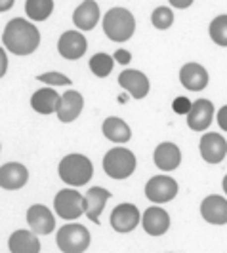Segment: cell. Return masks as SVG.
I'll return each instance as SVG.
<instances>
[{
  "label": "cell",
  "instance_id": "cell-1",
  "mask_svg": "<svg viewBox=\"0 0 227 253\" xmlns=\"http://www.w3.org/2000/svg\"><path fill=\"white\" fill-rule=\"evenodd\" d=\"M2 44H4L6 51H10L13 55H19V57H25V55H31V53H35L38 50V46H40V31L29 19L13 17L4 27Z\"/></svg>",
  "mask_w": 227,
  "mask_h": 253
},
{
  "label": "cell",
  "instance_id": "cell-2",
  "mask_svg": "<svg viewBox=\"0 0 227 253\" xmlns=\"http://www.w3.org/2000/svg\"><path fill=\"white\" fill-rule=\"evenodd\" d=\"M57 173L67 187L76 189V187L86 185L92 179L94 166H92L88 156H84L80 152H71V154L61 158V162L57 166Z\"/></svg>",
  "mask_w": 227,
  "mask_h": 253
},
{
  "label": "cell",
  "instance_id": "cell-3",
  "mask_svg": "<svg viewBox=\"0 0 227 253\" xmlns=\"http://www.w3.org/2000/svg\"><path fill=\"white\" fill-rule=\"evenodd\" d=\"M105 37L113 42H126L136 33V17L126 8H111L101 19Z\"/></svg>",
  "mask_w": 227,
  "mask_h": 253
},
{
  "label": "cell",
  "instance_id": "cell-4",
  "mask_svg": "<svg viewBox=\"0 0 227 253\" xmlns=\"http://www.w3.org/2000/svg\"><path fill=\"white\" fill-rule=\"evenodd\" d=\"M136 154L126 147H113L103 156V171L111 179H128L136 171Z\"/></svg>",
  "mask_w": 227,
  "mask_h": 253
},
{
  "label": "cell",
  "instance_id": "cell-5",
  "mask_svg": "<svg viewBox=\"0 0 227 253\" xmlns=\"http://www.w3.org/2000/svg\"><path fill=\"white\" fill-rule=\"evenodd\" d=\"M90 230L80 223H67L56 234V244L61 253H84L90 248Z\"/></svg>",
  "mask_w": 227,
  "mask_h": 253
},
{
  "label": "cell",
  "instance_id": "cell-6",
  "mask_svg": "<svg viewBox=\"0 0 227 253\" xmlns=\"http://www.w3.org/2000/svg\"><path fill=\"white\" fill-rule=\"evenodd\" d=\"M54 211L63 221H76L86 211V200L78 190L67 187L54 196Z\"/></svg>",
  "mask_w": 227,
  "mask_h": 253
},
{
  "label": "cell",
  "instance_id": "cell-7",
  "mask_svg": "<svg viewBox=\"0 0 227 253\" xmlns=\"http://www.w3.org/2000/svg\"><path fill=\"white\" fill-rule=\"evenodd\" d=\"M177 190L179 187H177L176 179L168 177V175H155L145 183V196L155 206L172 202L176 198Z\"/></svg>",
  "mask_w": 227,
  "mask_h": 253
},
{
  "label": "cell",
  "instance_id": "cell-8",
  "mask_svg": "<svg viewBox=\"0 0 227 253\" xmlns=\"http://www.w3.org/2000/svg\"><path fill=\"white\" fill-rule=\"evenodd\" d=\"M109 221H111V227H113L114 232L126 234V232L136 230V227L141 223V211L138 210V206L130 202H122L111 211Z\"/></svg>",
  "mask_w": 227,
  "mask_h": 253
},
{
  "label": "cell",
  "instance_id": "cell-9",
  "mask_svg": "<svg viewBox=\"0 0 227 253\" xmlns=\"http://www.w3.org/2000/svg\"><path fill=\"white\" fill-rule=\"evenodd\" d=\"M27 225H29V230H33L37 236L52 234L56 228L54 211L50 208H46L44 204H33L27 210Z\"/></svg>",
  "mask_w": 227,
  "mask_h": 253
},
{
  "label": "cell",
  "instance_id": "cell-10",
  "mask_svg": "<svg viewBox=\"0 0 227 253\" xmlns=\"http://www.w3.org/2000/svg\"><path fill=\"white\" fill-rule=\"evenodd\" d=\"M199 151L206 164H220L227 156V141L222 137V133L206 131L201 137Z\"/></svg>",
  "mask_w": 227,
  "mask_h": 253
},
{
  "label": "cell",
  "instance_id": "cell-11",
  "mask_svg": "<svg viewBox=\"0 0 227 253\" xmlns=\"http://www.w3.org/2000/svg\"><path fill=\"white\" fill-rule=\"evenodd\" d=\"M88 50V40L80 31H65L63 35L57 40V51L59 55L69 59V61H76L80 59Z\"/></svg>",
  "mask_w": 227,
  "mask_h": 253
},
{
  "label": "cell",
  "instance_id": "cell-12",
  "mask_svg": "<svg viewBox=\"0 0 227 253\" xmlns=\"http://www.w3.org/2000/svg\"><path fill=\"white\" fill-rule=\"evenodd\" d=\"M118 86L128 91L134 99H145L151 84H149V78L143 75L138 69H126L118 75Z\"/></svg>",
  "mask_w": 227,
  "mask_h": 253
},
{
  "label": "cell",
  "instance_id": "cell-13",
  "mask_svg": "<svg viewBox=\"0 0 227 253\" xmlns=\"http://www.w3.org/2000/svg\"><path fill=\"white\" fill-rule=\"evenodd\" d=\"M143 230L149 236H163L170 228V215L161 206H151L141 213V223Z\"/></svg>",
  "mask_w": 227,
  "mask_h": 253
},
{
  "label": "cell",
  "instance_id": "cell-14",
  "mask_svg": "<svg viewBox=\"0 0 227 253\" xmlns=\"http://www.w3.org/2000/svg\"><path fill=\"white\" fill-rule=\"evenodd\" d=\"M214 114L216 111L212 101H208V99H197V101H193V105H191V111L185 116V120H187V126L193 131H206L210 127V124H212V120H214Z\"/></svg>",
  "mask_w": 227,
  "mask_h": 253
},
{
  "label": "cell",
  "instance_id": "cell-15",
  "mask_svg": "<svg viewBox=\"0 0 227 253\" xmlns=\"http://www.w3.org/2000/svg\"><path fill=\"white\" fill-rule=\"evenodd\" d=\"M153 162L155 166L168 173V171H174L179 168L181 164V151L176 143H170V141H163L155 147V152H153Z\"/></svg>",
  "mask_w": 227,
  "mask_h": 253
},
{
  "label": "cell",
  "instance_id": "cell-16",
  "mask_svg": "<svg viewBox=\"0 0 227 253\" xmlns=\"http://www.w3.org/2000/svg\"><path fill=\"white\" fill-rule=\"evenodd\" d=\"M29 181V169L21 162H8L0 166V189L19 190Z\"/></svg>",
  "mask_w": 227,
  "mask_h": 253
},
{
  "label": "cell",
  "instance_id": "cell-17",
  "mask_svg": "<svg viewBox=\"0 0 227 253\" xmlns=\"http://www.w3.org/2000/svg\"><path fill=\"white\" fill-rule=\"evenodd\" d=\"M208 71L202 67L201 63H185L179 69V82L181 86L189 91H202V89L208 86Z\"/></svg>",
  "mask_w": 227,
  "mask_h": 253
},
{
  "label": "cell",
  "instance_id": "cell-18",
  "mask_svg": "<svg viewBox=\"0 0 227 253\" xmlns=\"http://www.w3.org/2000/svg\"><path fill=\"white\" fill-rule=\"evenodd\" d=\"M84 109V97L80 91L76 89H67L63 95H61V101H59V107H57V118L59 122L63 124H71L75 122L76 118L80 116Z\"/></svg>",
  "mask_w": 227,
  "mask_h": 253
},
{
  "label": "cell",
  "instance_id": "cell-19",
  "mask_svg": "<svg viewBox=\"0 0 227 253\" xmlns=\"http://www.w3.org/2000/svg\"><path fill=\"white\" fill-rule=\"evenodd\" d=\"M201 215L210 225H227V200L220 194H210L201 202Z\"/></svg>",
  "mask_w": 227,
  "mask_h": 253
},
{
  "label": "cell",
  "instance_id": "cell-20",
  "mask_svg": "<svg viewBox=\"0 0 227 253\" xmlns=\"http://www.w3.org/2000/svg\"><path fill=\"white\" fill-rule=\"evenodd\" d=\"M100 6L94 0H84L76 6V10L73 12V25L76 27V31L86 33L92 31L94 27L100 23Z\"/></svg>",
  "mask_w": 227,
  "mask_h": 253
},
{
  "label": "cell",
  "instance_id": "cell-21",
  "mask_svg": "<svg viewBox=\"0 0 227 253\" xmlns=\"http://www.w3.org/2000/svg\"><path fill=\"white\" fill-rule=\"evenodd\" d=\"M10 253H40V240L33 230L17 228L8 238Z\"/></svg>",
  "mask_w": 227,
  "mask_h": 253
},
{
  "label": "cell",
  "instance_id": "cell-22",
  "mask_svg": "<svg viewBox=\"0 0 227 253\" xmlns=\"http://www.w3.org/2000/svg\"><path fill=\"white\" fill-rule=\"evenodd\" d=\"M61 101V95L56 91L54 88H40L31 95V109L38 114H54L57 113V107Z\"/></svg>",
  "mask_w": 227,
  "mask_h": 253
},
{
  "label": "cell",
  "instance_id": "cell-23",
  "mask_svg": "<svg viewBox=\"0 0 227 253\" xmlns=\"http://www.w3.org/2000/svg\"><path fill=\"white\" fill-rule=\"evenodd\" d=\"M111 198V192L103 187H92V189L84 194V200H86V217H88L92 223L100 225V215L105 210V204Z\"/></svg>",
  "mask_w": 227,
  "mask_h": 253
},
{
  "label": "cell",
  "instance_id": "cell-24",
  "mask_svg": "<svg viewBox=\"0 0 227 253\" xmlns=\"http://www.w3.org/2000/svg\"><path fill=\"white\" fill-rule=\"evenodd\" d=\"M101 133L105 139H109L111 143H116V145H124L132 139V129L126 122L118 116H109L103 120L101 124Z\"/></svg>",
  "mask_w": 227,
  "mask_h": 253
},
{
  "label": "cell",
  "instance_id": "cell-25",
  "mask_svg": "<svg viewBox=\"0 0 227 253\" xmlns=\"http://www.w3.org/2000/svg\"><path fill=\"white\" fill-rule=\"evenodd\" d=\"M54 12V2L52 0H27L25 13L27 17L33 21H46Z\"/></svg>",
  "mask_w": 227,
  "mask_h": 253
},
{
  "label": "cell",
  "instance_id": "cell-26",
  "mask_svg": "<svg viewBox=\"0 0 227 253\" xmlns=\"http://www.w3.org/2000/svg\"><path fill=\"white\" fill-rule=\"evenodd\" d=\"M88 67L94 76H98V78H107V76L111 75V71H113L114 59H113V55H109V53H105V51H98L96 55L90 57Z\"/></svg>",
  "mask_w": 227,
  "mask_h": 253
},
{
  "label": "cell",
  "instance_id": "cell-27",
  "mask_svg": "<svg viewBox=\"0 0 227 253\" xmlns=\"http://www.w3.org/2000/svg\"><path fill=\"white\" fill-rule=\"evenodd\" d=\"M208 35H210L214 44L227 48V13H222V15H218L210 21Z\"/></svg>",
  "mask_w": 227,
  "mask_h": 253
},
{
  "label": "cell",
  "instance_id": "cell-28",
  "mask_svg": "<svg viewBox=\"0 0 227 253\" xmlns=\"http://www.w3.org/2000/svg\"><path fill=\"white\" fill-rule=\"evenodd\" d=\"M151 23H153V27L159 29V31L170 29L172 23H174V12H172V8H170L168 4L157 6L151 13Z\"/></svg>",
  "mask_w": 227,
  "mask_h": 253
},
{
  "label": "cell",
  "instance_id": "cell-29",
  "mask_svg": "<svg viewBox=\"0 0 227 253\" xmlns=\"http://www.w3.org/2000/svg\"><path fill=\"white\" fill-rule=\"evenodd\" d=\"M37 80L46 84L48 88H56V86H71L73 80L69 76H65L63 73L59 71H48V73H42V75H37Z\"/></svg>",
  "mask_w": 227,
  "mask_h": 253
},
{
  "label": "cell",
  "instance_id": "cell-30",
  "mask_svg": "<svg viewBox=\"0 0 227 253\" xmlns=\"http://www.w3.org/2000/svg\"><path fill=\"white\" fill-rule=\"evenodd\" d=\"M191 105H193V103H191L187 97L181 95V97H176V99H174V103H172V111H174L176 114H185V116H187L191 111Z\"/></svg>",
  "mask_w": 227,
  "mask_h": 253
},
{
  "label": "cell",
  "instance_id": "cell-31",
  "mask_svg": "<svg viewBox=\"0 0 227 253\" xmlns=\"http://www.w3.org/2000/svg\"><path fill=\"white\" fill-rule=\"evenodd\" d=\"M113 59H114V63H118V65H128L132 61V53L128 50H116L113 53Z\"/></svg>",
  "mask_w": 227,
  "mask_h": 253
},
{
  "label": "cell",
  "instance_id": "cell-32",
  "mask_svg": "<svg viewBox=\"0 0 227 253\" xmlns=\"http://www.w3.org/2000/svg\"><path fill=\"white\" fill-rule=\"evenodd\" d=\"M216 120H218V126L222 127V131H227V105H224V107L218 111Z\"/></svg>",
  "mask_w": 227,
  "mask_h": 253
},
{
  "label": "cell",
  "instance_id": "cell-33",
  "mask_svg": "<svg viewBox=\"0 0 227 253\" xmlns=\"http://www.w3.org/2000/svg\"><path fill=\"white\" fill-rule=\"evenodd\" d=\"M8 73V51L0 46V78Z\"/></svg>",
  "mask_w": 227,
  "mask_h": 253
},
{
  "label": "cell",
  "instance_id": "cell-34",
  "mask_svg": "<svg viewBox=\"0 0 227 253\" xmlns=\"http://www.w3.org/2000/svg\"><path fill=\"white\" fill-rule=\"evenodd\" d=\"M170 8H176V10H187L193 6V0H170L168 4Z\"/></svg>",
  "mask_w": 227,
  "mask_h": 253
},
{
  "label": "cell",
  "instance_id": "cell-35",
  "mask_svg": "<svg viewBox=\"0 0 227 253\" xmlns=\"http://www.w3.org/2000/svg\"><path fill=\"white\" fill-rule=\"evenodd\" d=\"M13 8V0H0V13L8 12Z\"/></svg>",
  "mask_w": 227,
  "mask_h": 253
},
{
  "label": "cell",
  "instance_id": "cell-36",
  "mask_svg": "<svg viewBox=\"0 0 227 253\" xmlns=\"http://www.w3.org/2000/svg\"><path fill=\"white\" fill-rule=\"evenodd\" d=\"M222 189H224V192H226V196H227V175L224 177V181H222Z\"/></svg>",
  "mask_w": 227,
  "mask_h": 253
},
{
  "label": "cell",
  "instance_id": "cell-37",
  "mask_svg": "<svg viewBox=\"0 0 227 253\" xmlns=\"http://www.w3.org/2000/svg\"><path fill=\"white\" fill-rule=\"evenodd\" d=\"M0 149H2V145H0Z\"/></svg>",
  "mask_w": 227,
  "mask_h": 253
}]
</instances>
